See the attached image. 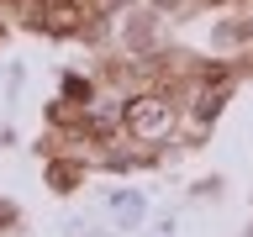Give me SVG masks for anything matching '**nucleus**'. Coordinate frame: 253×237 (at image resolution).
Here are the masks:
<instances>
[{
	"label": "nucleus",
	"mask_w": 253,
	"mask_h": 237,
	"mask_svg": "<svg viewBox=\"0 0 253 237\" xmlns=\"http://www.w3.org/2000/svg\"><path fill=\"white\" fill-rule=\"evenodd\" d=\"M0 37H5V27H0Z\"/></svg>",
	"instance_id": "nucleus-5"
},
{
	"label": "nucleus",
	"mask_w": 253,
	"mask_h": 237,
	"mask_svg": "<svg viewBox=\"0 0 253 237\" xmlns=\"http://www.w3.org/2000/svg\"><path fill=\"white\" fill-rule=\"evenodd\" d=\"M74 163H53V185H58V190H74Z\"/></svg>",
	"instance_id": "nucleus-3"
},
{
	"label": "nucleus",
	"mask_w": 253,
	"mask_h": 237,
	"mask_svg": "<svg viewBox=\"0 0 253 237\" xmlns=\"http://www.w3.org/2000/svg\"><path fill=\"white\" fill-rule=\"evenodd\" d=\"M0 227H11V205H0Z\"/></svg>",
	"instance_id": "nucleus-4"
},
{
	"label": "nucleus",
	"mask_w": 253,
	"mask_h": 237,
	"mask_svg": "<svg viewBox=\"0 0 253 237\" xmlns=\"http://www.w3.org/2000/svg\"><path fill=\"white\" fill-rule=\"evenodd\" d=\"M169 100H164V95H142V100H132V106H126V116L122 121L132 126V132H137V137H158V132H164V126H169Z\"/></svg>",
	"instance_id": "nucleus-1"
},
{
	"label": "nucleus",
	"mask_w": 253,
	"mask_h": 237,
	"mask_svg": "<svg viewBox=\"0 0 253 237\" xmlns=\"http://www.w3.org/2000/svg\"><path fill=\"white\" fill-rule=\"evenodd\" d=\"M27 21L37 32H74L79 27V5H74V0H32Z\"/></svg>",
	"instance_id": "nucleus-2"
}]
</instances>
